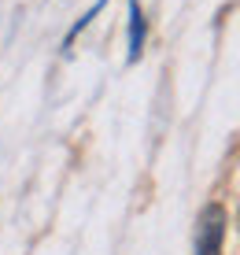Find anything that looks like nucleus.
Masks as SVG:
<instances>
[{"label": "nucleus", "mask_w": 240, "mask_h": 255, "mask_svg": "<svg viewBox=\"0 0 240 255\" xmlns=\"http://www.w3.org/2000/svg\"><path fill=\"white\" fill-rule=\"evenodd\" d=\"M222 241H226V211L222 204H207L196 226V255H222Z\"/></svg>", "instance_id": "obj_1"}, {"label": "nucleus", "mask_w": 240, "mask_h": 255, "mask_svg": "<svg viewBox=\"0 0 240 255\" xmlns=\"http://www.w3.org/2000/svg\"><path fill=\"white\" fill-rule=\"evenodd\" d=\"M144 33H148L144 11H140L137 0H129V63H137V59H140V48H144Z\"/></svg>", "instance_id": "obj_2"}]
</instances>
